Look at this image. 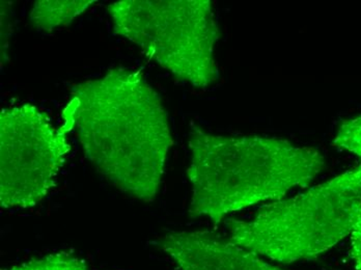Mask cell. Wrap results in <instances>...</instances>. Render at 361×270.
Segmentation results:
<instances>
[{
    "label": "cell",
    "mask_w": 361,
    "mask_h": 270,
    "mask_svg": "<svg viewBox=\"0 0 361 270\" xmlns=\"http://www.w3.org/2000/svg\"><path fill=\"white\" fill-rule=\"evenodd\" d=\"M61 116L99 174L133 199L155 201L173 140L161 97L142 71L111 68L72 85Z\"/></svg>",
    "instance_id": "1"
},
{
    "label": "cell",
    "mask_w": 361,
    "mask_h": 270,
    "mask_svg": "<svg viewBox=\"0 0 361 270\" xmlns=\"http://www.w3.org/2000/svg\"><path fill=\"white\" fill-rule=\"evenodd\" d=\"M189 215L215 225L231 213L307 188L325 166L317 149L268 136L213 135L197 125L189 133Z\"/></svg>",
    "instance_id": "2"
},
{
    "label": "cell",
    "mask_w": 361,
    "mask_h": 270,
    "mask_svg": "<svg viewBox=\"0 0 361 270\" xmlns=\"http://www.w3.org/2000/svg\"><path fill=\"white\" fill-rule=\"evenodd\" d=\"M361 212V168L277 202L252 221H226L233 243L281 263L310 260L351 234Z\"/></svg>",
    "instance_id": "3"
},
{
    "label": "cell",
    "mask_w": 361,
    "mask_h": 270,
    "mask_svg": "<svg viewBox=\"0 0 361 270\" xmlns=\"http://www.w3.org/2000/svg\"><path fill=\"white\" fill-rule=\"evenodd\" d=\"M107 11L114 35L140 46L176 78L197 89L219 78L220 32L210 0H122Z\"/></svg>",
    "instance_id": "4"
},
{
    "label": "cell",
    "mask_w": 361,
    "mask_h": 270,
    "mask_svg": "<svg viewBox=\"0 0 361 270\" xmlns=\"http://www.w3.org/2000/svg\"><path fill=\"white\" fill-rule=\"evenodd\" d=\"M68 131L52 126L32 104L0 113V204L2 208H32L55 186L71 150Z\"/></svg>",
    "instance_id": "5"
},
{
    "label": "cell",
    "mask_w": 361,
    "mask_h": 270,
    "mask_svg": "<svg viewBox=\"0 0 361 270\" xmlns=\"http://www.w3.org/2000/svg\"><path fill=\"white\" fill-rule=\"evenodd\" d=\"M159 245L180 270H281L213 232L169 233Z\"/></svg>",
    "instance_id": "6"
},
{
    "label": "cell",
    "mask_w": 361,
    "mask_h": 270,
    "mask_svg": "<svg viewBox=\"0 0 361 270\" xmlns=\"http://www.w3.org/2000/svg\"><path fill=\"white\" fill-rule=\"evenodd\" d=\"M96 0H39L32 6L30 19L32 26L43 32L67 27Z\"/></svg>",
    "instance_id": "7"
},
{
    "label": "cell",
    "mask_w": 361,
    "mask_h": 270,
    "mask_svg": "<svg viewBox=\"0 0 361 270\" xmlns=\"http://www.w3.org/2000/svg\"><path fill=\"white\" fill-rule=\"evenodd\" d=\"M4 270H92L85 260L69 254L55 252L43 258L35 259L23 264Z\"/></svg>",
    "instance_id": "8"
},
{
    "label": "cell",
    "mask_w": 361,
    "mask_h": 270,
    "mask_svg": "<svg viewBox=\"0 0 361 270\" xmlns=\"http://www.w3.org/2000/svg\"><path fill=\"white\" fill-rule=\"evenodd\" d=\"M336 148L353 153L360 159L361 168V115L343 121L334 140Z\"/></svg>",
    "instance_id": "9"
},
{
    "label": "cell",
    "mask_w": 361,
    "mask_h": 270,
    "mask_svg": "<svg viewBox=\"0 0 361 270\" xmlns=\"http://www.w3.org/2000/svg\"><path fill=\"white\" fill-rule=\"evenodd\" d=\"M351 236L352 256L356 270H361V212Z\"/></svg>",
    "instance_id": "10"
},
{
    "label": "cell",
    "mask_w": 361,
    "mask_h": 270,
    "mask_svg": "<svg viewBox=\"0 0 361 270\" xmlns=\"http://www.w3.org/2000/svg\"><path fill=\"white\" fill-rule=\"evenodd\" d=\"M1 8H4V12L2 11L1 13V26L2 30L1 32H4V36H1V61H4V56H6V48H8V32H10L11 30H8V14L6 12V8H8V4L6 2H1Z\"/></svg>",
    "instance_id": "11"
}]
</instances>
